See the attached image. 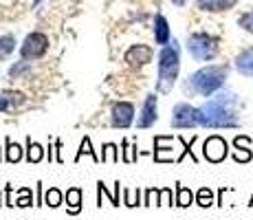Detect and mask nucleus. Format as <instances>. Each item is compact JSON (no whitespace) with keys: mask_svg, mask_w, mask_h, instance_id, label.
<instances>
[{"mask_svg":"<svg viewBox=\"0 0 253 220\" xmlns=\"http://www.w3.org/2000/svg\"><path fill=\"white\" fill-rule=\"evenodd\" d=\"M238 106H240V99L236 92L218 90L216 95H211V101L196 108L198 126L203 128H238L240 126L236 110Z\"/></svg>","mask_w":253,"mask_h":220,"instance_id":"f257e3e1","label":"nucleus"},{"mask_svg":"<svg viewBox=\"0 0 253 220\" xmlns=\"http://www.w3.org/2000/svg\"><path fill=\"white\" fill-rule=\"evenodd\" d=\"M227 75H229V64H209L205 68H198L187 77L185 90L196 92L201 97H211L225 86Z\"/></svg>","mask_w":253,"mask_h":220,"instance_id":"f03ea898","label":"nucleus"},{"mask_svg":"<svg viewBox=\"0 0 253 220\" xmlns=\"http://www.w3.org/2000/svg\"><path fill=\"white\" fill-rule=\"evenodd\" d=\"M178 71H181V46L176 40H172L169 44H165L159 53V82H157V90L168 95L169 90L176 84Z\"/></svg>","mask_w":253,"mask_h":220,"instance_id":"7ed1b4c3","label":"nucleus"},{"mask_svg":"<svg viewBox=\"0 0 253 220\" xmlns=\"http://www.w3.org/2000/svg\"><path fill=\"white\" fill-rule=\"evenodd\" d=\"M187 48H189V55L198 62H211L213 57L218 55L220 46H218V38L216 36H209L205 31H198L192 33L187 40Z\"/></svg>","mask_w":253,"mask_h":220,"instance_id":"20e7f679","label":"nucleus"},{"mask_svg":"<svg viewBox=\"0 0 253 220\" xmlns=\"http://www.w3.org/2000/svg\"><path fill=\"white\" fill-rule=\"evenodd\" d=\"M203 156H205L209 163H222L229 156V143L220 134H211L203 143Z\"/></svg>","mask_w":253,"mask_h":220,"instance_id":"39448f33","label":"nucleus"},{"mask_svg":"<svg viewBox=\"0 0 253 220\" xmlns=\"http://www.w3.org/2000/svg\"><path fill=\"white\" fill-rule=\"evenodd\" d=\"M46 51H48V38L44 33H29L20 46V53L24 60H38Z\"/></svg>","mask_w":253,"mask_h":220,"instance_id":"423d86ee","label":"nucleus"},{"mask_svg":"<svg viewBox=\"0 0 253 220\" xmlns=\"http://www.w3.org/2000/svg\"><path fill=\"white\" fill-rule=\"evenodd\" d=\"M172 126L178 130H185V128H196L198 126V117H196V108L189 104H185V101H181V104L174 106L172 110Z\"/></svg>","mask_w":253,"mask_h":220,"instance_id":"0eeeda50","label":"nucleus"},{"mask_svg":"<svg viewBox=\"0 0 253 220\" xmlns=\"http://www.w3.org/2000/svg\"><path fill=\"white\" fill-rule=\"evenodd\" d=\"M152 55L154 53L148 44H134V46H130L128 51H126V62L132 68H141L152 62Z\"/></svg>","mask_w":253,"mask_h":220,"instance_id":"6e6552de","label":"nucleus"},{"mask_svg":"<svg viewBox=\"0 0 253 220\" xmlns=\"http://www.w3.org/2000/svg\"><path fill=\"white\" fill-rule=\"evenodd\" d=\"M134 121V106L130 101H119L113 106V126L115 128H128Z\"/></svg>","mask_w":253,"mask_h":220,"instance_id":"1a4fd4ad","label":"nucleus"},{"mask_svg":"<svg viewBox=\"0 0 253 220\" xmlns=\"http://www.w3.org/2000/svg\"><path fill=\"white\" fill-rule=\"evenodd\" d=\"M174 150V139L172 136H154V161L157 163H169V161H176L172 156Z\"/></svg>","mask_w":253,"mask_h":220,"instance_id":"9d476101","label":"nucleus"},{"mask_svg":"<svg viewBox=\"0 0 253 220\" xmlns=\"http://www.w3.org/2000/svg\"><path fill=\"white\" fill-rule=\"evenodd\" d=\"M157 95L154 92H150L148 97H145L143 101V108H141V115L137 119V126L139 128H150V126H154V121H157Z\"/></svg>","mask_w":253,"mask_h":220,"instance_id":"9b49d317","label":"nucleus"},{"mask_svg":"<svg viewBox=\"0 0 253 220\" xmlns=\"http://www.w3.org/2000/svg\"><path fill=\"white\" fill-rule=\"evenodd\" d=\"M233 64H236V71L240 73V75L253 77V46L238 53L236 60H233Z\"/></svg>","mask_w":253,"mask_h":220,"instance_id":"f8f14e48","label":"nucleus"},{"mask_svg":"<svg viewBox=\"0 0 253 220\" xmlns=\"http://www.w3.org/2000/svg\"><path fill=\"white\" fill-rule=\"evenodd\" d=\"M238 0H196L198 9L203 11H211V13H220V11H227V9L236 7Z\"/></svg>","mask_w":253,"mask_h":220,"instance_id":"ddd939ff","label":"nucleus"},{"mask_svg":"<svg viewBox=\"0 0 253 220\" xmlns=\"http://www.w3.org/2000/svg\"><path fill=\"white\" fill-rule=\"evenodd\" d=\"M154 40H157V44H161V46L169 44V27L161 13L154 18Z\"/></svg>","mask_w":253,"mask_h":220,"instance_id":"4468645a","label":"nucleus"},{"mask_svg":"<svg viewBox=\"0 0 253 220\" xmlns=\"http://www.w3.org/2000/svg\"><path fill=\"white\" fill-rule=\"evenodd\" d=\"M66 212L71 216H77L82 212V189L80 187H71L66 192Z\"/></svg>","mask_w":253,"mask_h":220,"instance_id":"2eb2a0df","label":"nucleus"},{"mask_svg":"<svg viewBox=\"0 0 253 220\" xmlns=\"http://www.w3.org/2000/svg\"><path fill=\"white\" fill-rule=\"evenodd\" d=\"M44 156H46L44 145H40L38 141H31V136H29L27 139V161L29 163H40Z\"/></svg>","mask_w":253,"mask_h":220,"instance_id":"dca6fc26","label":"nucleus"},{"mask_svg":"<svg viewBox=\"0 0 253 220\" xmlns=\"http://www.w3.org/2000/svg\"><path fill=\"white\" fill-rule=\"evenodd\" d=\"M194 200H196V196H194L192 189L176 183V198H174V205H178V207H189Z\"/></svg>","mask_w":253,"mask_h":220,"instance_id":"f3484780","label":"nucleus"},{"mask_svg":"<svg viewBox=\"0 0 253 220\" xmlns=\"http://www.w3.org/2000/svg\"><path fill=\"white\" fill-rule=\"evenodd\" d=\"M20 159H22V148L7 136V139H4V161H7V163H18Z\"/></svg>","mask_w":253,"mask_h":220,"instance_id":"a211bd4d","label":"nucleus"},{"mask_svg":"<svg viewBox=\"0 0 253 220\" xmlns=\"http://www.w3.org/2000/svg\"><path fill=\"white\" fill-rule=\"evenodd\" d=\"M84 154H88L92 161H95V163H101V156L95 152V150H92V143H90V139L88 136H84V139H82V143H80V150H77V156H75V161H80L82 156Z\"/></svg>","mask_w":253,"mask_h":220,"instance_id":"6ab92c4d","label":"nucleus"},{"mask_svg":"<svg viewBox=\"0 0 253 220\" xmlns=\"http://www.w3.org/2000/svg\"><path fill=\"white\" fill-rule=\"evenodd\" d=\"M176 141H178V143H181V145H183V152H181V154H178V156H176V161H174V163H181V161H183V159H185V156H187V154H189V159H192V161H194V163H198L196 154H194V152H192V145H194V141H196V134H194V136H192V139H189V141H185V139H183V136H176Z\"/></svg>","mask_w":253,"mask_h":220,"instance_id":"aec40b11","label":"nucleus"},{"mask_svg":"<svg viewBox=\"0 0 253 220\" xmlns=\"http://www.w3.org/2000/svg\"><path fill=\"white\" fill-rule=\"evenodd\" d=\"M16 51V38L13 36H0V60H7Z\"/></svg>","mask_w":253,"mask_h":220,"instance_id":"412c9836","label":"nucleus"},{"mask_svg":"<svg viewBox=\"0 0 253 220\" xmlns=\"http://www.w3.org/2000/svg\"><path fill=\"white\" fill-rule=\"evenodd\" d=\"M62 200H64V194L60 192L57 187H48V192L44 194V205H48V207H60Z\"/></svg>","mask_w":253,"mask_h":220,"instance_id":"4be33fe9","label":"nucleus"},{"mask_svg":"<svg viewBox=\"0 0 253 220\" xmlns=\"http://www.w3.org/2000/svg\"><path fill=\"white\" fill-rule=\"evenodd\" d=\"M124 205L126 207H137V205H143L141 203V189H128L124 187Z\"/></svg>","mask_w":253,"mask_h":220,"instance_id":"5701e85b","label":"nucleus"},{"mask_svg":"<svg viewBox=\"0 0 253 220\" xmlns=\"http://www.w3.org/2000/svg\"><path fill=\"white\" fill-rule=\"evenodd\" d=\"M121 148H124V152H121V159H124V163H134L137 161V145H132L128 139L121 141Z\"/></svg>","mask_w":253,"mask_h":220,"instance_id":"b1692460","label":"nucleus"},{"mask_svg":"<svg viewBox=\"0 0 253 220\" xmlns=\"http://www.w3.org/2000/svg\"><path fill=\"white\" fill-rule=\"evenodd\" d=\"M101 163H119V150L115 143H106L101 152Z\"/></svg>","mask_w":253,"mask_h":220,"instance_id":"393cba45","label":"nucleus"},{"mask_svg":"<svg viewBox=\"0 0 253 220\" xmlns=\"http://www.w3.org/2000/svg\"><path fill=\"white\" fill-rule=\"evenodd\" d=\"M196 205H201V207H211L213 205V192L209 187H201L196 192Z\"/></svg>","mask_w":253,"mask_h":220,"instance_id":"a878e982","label":"nucleus"},{"mask_svg":"<svg viewBox=\"0 0 253 220\" xmlns=\"http://www.w3.org/2000/svg\"><path fill=\"white\" fill-rule=\"evenodd\" d=\"M33 203V194L29 187H20L18 189V200H16V207H31Z\"/></svg>","mask_w":253,"mask_h":220,"instance_id":"bb28decb","label":"nucleus"},{"mask_svg":"<svg viewBox=\"0 0 253 220\" xmlns=\"http://www.w3.org/2000/svg\"><path fill=\"white\" fill-rule=\"evenodd\" d=\"M29 68H31V62H29V60L18 62V64H13L11 68H9V77H11V80H18V77H20L22 73H27Z\"/></svg>","mask_w":253,"mask_h":220,"instance_id":"cd10ccee","label":"nucleus"},{"mask_svg":"<svg viewBox=\"0 0 253 220\" xmlns=\"http://www.w3.org/2000/svg\"><path fill=\"white\" fill-rule=\"evenodd\" d=\"M238 24H240V29H245V31H249L253 36V9L242 13V16L238 18Z\"/></svg>","mask_w":253,"mask_h":220,"instance_id":"c85d7f7f","label":"nucleus"},{"mask_svg":"<svg viewBox=\"0 0 253 220\" xmlns=\"http://www.w3.org/2000/svg\"><path fill=\"white\" fill-rule=\"evenodd\" d=\"M231 156H233V161H236V163H249V161L253 159V152H251V148H247V150H233Z\"/></svg>","mask_w":253,"mask_h":220,"instance_id":"c756f323","label":"nucleus"},{"mask_svg":"<svg viewBox=\"0 0 253 220\" xmlns=\"http://www.w3.org/2000/svg\"><path fill=\"white\" fill-rule=\"evenodd\" d=\"M159 205H163V207H172V205H174L172 187H161V194H159Z\"/></svg>","mask_w":253,"mask_h":220,"instance_id":"7c9ffc66","label":"nucleus"},{"mask_svg":"<svg viewBox=\"0 0 253 220\" xmlns=\"http://www.w3.org/2000/svg\"><path fill=\"white\" fill-rule=\"evenodd\" d=\"M159 194H161V189H157V187L145 189V198H143L145 207H150V205H159Z\"/></svg>","mask_w":253,"mask_h":220,"instance_id":"2f4dec72","label":"nucleus"},{"mask_svg":"<svg viewBox=\"0 0 253 220\" xmlns=\"http://www.w3.org/2000/svg\"><path fill=\"white\" fill-rule=\"evenodd\" d=\"M233 148L236 150H247V148H251V139L247 134H238L236 139H233Z\"/></svg>","mask_w":253,"mask_h":220,"instance_id":"473e14b6","label":"nucleus"},{"mask_svg":"<svg viewBox=\"0 0 253 220\" xmlns=\"http://www.w3.org/2000/svg\"><path fill=\"white\" fill-rule=\"evenodd\" d=\"M13 97H16V95H13ZM13 97H9V95H0V112L9 110L13 104H18V101H13Z\"/></svg>","mask_w":253,"mask_h":220,"instance_id":"72a5a7b5","label":"nucleus"},{"mask_svg":"<svg viewBox=\"0 0 253 220\" xmlns=\"http://www.w3.org/2000/svg\"><path fill=\"white\" fill-rule=\"evenodd\" d=\"M4 205H9V207H13V189H11V183H7V187H4Z\"/></svg>","mask_w":253,"mask_h":220,"instance_id":"f704fd0d","label":"nucleus"},{"mask_svg":"<svg viewBox=\"0 0 253 220\" xmlns=\"http://www.w3.org/2000/svg\"><path fill=\"white\" fill-rule=\"evenodd\" d=\"M172 2H174V4H178V7H183V4L187 2V0H172Z\"/></svg>","mask_w":253,"mask_h":220,"instance_id":"c9c22d12","label":"nucleus"},{"mask_svg":"<svg viewBox=\"0 0 253 220\" xmlns=\"http://www.w3.org/2000/svg\"><path fill=\"white\" fill-rule=\"evenodd\" d=\"M247 205H249V207H251V205H253V196H251V200H249V203H247Z\"/></svg>","mask_w":253,"mask_h":220,"instance_id":"e433bc0d","label":"nucleus"},{"mask_svg":"<svg viewBox=\"0 0 253 220\" xmlns=\"http://www.w3.org/2000/svg\"><path fill=\"white\" fill-rule=\"evenodd\" d=\"M0 205H2V196H0Z\"/></svg>","mask_w":253,"mask_h":220,"instance_id":"4c0bfd02","label":"nucleus"},{"mask_svg":"<svg viewBox=\"0 0 253 220\" xmlns=\"http://www.w3.org/2000/svg\"><path fill=\"white\" fill-rule=\"evenodd\" d=\"M0 159H2V154H0Z\"/></svg>","mask_w":253,"mask_h":220,"instance_id":"58836bf2","label":"nucleus"}]
</instances>
